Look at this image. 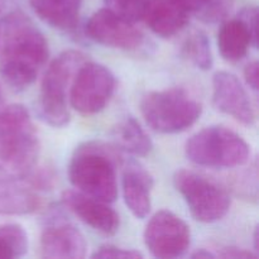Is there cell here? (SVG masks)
I'll return each mask as SVG.
<instances>
[{
    "label": "cell",
    "mask_w": 259,
    "mask_h": 259,
    "mask_svg": "<svg viewBox=\"0 0 259 259\" xmlns=\"http://www.w3.org/2000/svg\"><path fill=\"white\" fill-rule=\"evenodd\" d=\"M0 76L13 91H24L47 62V40L27 14L13 10L0 22Z\"/></svg>",
    "instance_id": "1"
},
{
    "label": "cell",
    "mask_w": 259,
    "mask_h": 259,
    "mask_svg": "<svg viewBox=\"0 0 259 259\" xmlns=\"http://www.w3.org/2000/svg\"><path fill=\"white\" fill-rule=\"evenodd\" d=\"M120 161V151L115 146L85 142L76 147L71 157L68 179L77 191L110 204L118 197L116 167Z\"/></svg>",
    "instance_id": "2"
},
{
    "label": "cell",
    "mask_w": 259,
    "mask_h": 259,
    "mask_svg": "<svg viewBox=\"0 0 259 259\" xmlns=\"http://www.w3.org/2000/svg\"><path fill=\"white\" fill-rule=\"evenodd\" d=\"M39 157V141L29 111L20 104L0 108V174L22 181Z\"/></svg>",
    "instance_id": "3"
},
{
    "label": "cell",
    "mask_w": 259,
    "mask_h": 259,
    "mask_svg": "<svg viewBox=\"0 0 259 259\" xmlns=\"http://www.w3.org/2000/svg\"><path fill=\"white\" fill-rule=\"evenodd\" d=\"M141 113L152 131L176 134L199 120L202 105L185 89L171 88L146 94L141 101Z\"/></svg>",
    "instance_id": "4"
},
{
    "label": "cell",
    "mask_w": 259,
    "mask_h": 259,
    "mask_svg": "<svg viewBox=\"0 0 259 259\" xmlns=\"http://www.w3.org/2000/svg\"><path fill=\"white\" fill-rule=\"evenodd\" d=\"M185 153L197 166L227 169L247 164L250 159V147L235 132L212 125L194 134L187 141Z\"/></svg>",
    "instance_id": "5"
},
{
    "label": "cell",
    "mask_w": 259,
    "mask_h": 259,
    "mask_svg": "<svg viewBox=\"0 0 259 259\" xmlns=\"http://www.w3.org/2000/svg\"><path fill=\"white\" fill-rule=\"evenodd\" d=\"M86 61L80 51L68 50L58 55L48 66L40 85L38 114L53 128H62L70 121L67 88L78 67Z\"/></svg>",
    "instance_id": "6"
},
{
    "label": "cell",
    "mask_w": 259,
    "mask_h": 259,
    "mask_svg": "<svg viewBox=\"0 0 259 259\" xmlns=\"http://www.w3.org/2000/svg\"><path fill=\"white\" fill-rule=\"evenodd\" d=\"M174 184L197 222L217 223L229 211V194L211 180L190 169H179L174 176Z\"/></svg>",
    "instance_id": "7"
},
{
    "label": "cell",
    "mask_w": 259,
    "mask_h": 259,
    "mask_svg": "<svg viewBox=\"0 0 259 259\" xmlns=\"http://www.w3.org/2000/svg\"><path fill=\"white\" fill-rule=\"evenodd\" d=\"M115 90V77L104 65L83 62L73 76L70 101L81 114H96L103 110Z\"/></svg>",
    "instance_id": "8"
},
{
    "label": "cell",
    "mask_w": 259,
    "mask_h": 259,
    "mask_svg": "<svg viewBox=\"0 0 259 259\" xmlns=\"http://www.w3.org/2000/svg\"><path fill=\"white\" fill-rule=\"evenodd\" d=\"M144 244L153 257H182L191 244V232L184 220L169 210H159L144 230Z\"/></svg>",
    "instance_id": "9"
},
{
    "label": "cell",
    "mask_w": 259,
    "mask_h": 259,
    "mask_svg": "<svg viewBox=\"0 0 259 259\" xmlns=\"http://www.w3.org/2000/svg\"><path fill=\"white\" fill-rule=\"evenodd\" d=\"M90 39L105 47L121 51H137L144 43V35L134 23L123 19L109 9L94 13L85 25Z\"/></svg>",
    "instance_id": "10"
},
{
    "label": "cell",
    "mask_w": 259,
    "mask_h": 259,
    "mask_svg": "<svg viewBox=\"0 0 259 259\" xmlns=\"http://www.w3.org/2000/svg\"><path fill=\"white\" fill-rule=\"evenodd\" d=\"M212 104L244 125L255 124V111L247 90L239 78L228 71H219L212 77Z\"/></svg>",
    "instance_id": "11"
},
{
    "label": "cell",
    "mask_w": 259,
    "mask_h": 259,
    "mask_svg": "<svg viewBox=\"0 0 259 259\" xmlns=\"http://www.w3.org/2000/svg\"><path fill=\"white\" fill-rule=\"evenodd\" d=\"M88 243L82 233L71 223L55 218L43 229L39 240L42 258L81 259L85 258Z\"/></svg>",
    "instance_id": "12"
},
{
    "label": "cell",
    "mask_w": 259,
    "mask_h": 259,
    "mask_svg": "<svg viewBox=\"0 0 259 259\" xmlns=\"http://www.w3.org/2000/svg\"><path fill=\"white\" fill-rule=\"evenodd\" d=\"M61 200L65 207L96 232L104 235H114L119 230V215L108 202L88 196L77 190L63 191Z\"/></svg>",
    "instance_id": "13"
},
{
    "label": "cell",
    "mask_w": 259,
    "mask_h": 259,
    "mask_svg": "<svg viewBox=\"0 0 259 259\" xmlns=\"http://www.w3.org/2000/svg\"><path fill=\"white\" fill-rule=\"evenodd\" d=\"M121 189L126 207L137 219L148 217L152 207L151 192L153 177L138 162L131 161L125 166L121 179Z\"/></svg>",
    "instance_id": "14"
},
{
    "label": "cell",
    "mask_w": 259,
    "mask_h": 259,
    "mask_svg": "<svg viewBox=\"0 0 259 259\" xmlns=\"http://www.w3.org/2000/svg\"><path fill=\"white\" fill-rule=\"evenodd\" d=\"M190 10L180 0H149L143 20L162 38H171L189 23Z\"/></svg>",
    "instance_id": "15"
},
{
    "label": "cell",
    "mask_w": 259,
    "mask_h": 259,
    "mask_svg": "<svg viewBox=\"0 0 259 259\" xmlns=\"http://www.w3.org/2000/svg\"><path fill=\"white\" fill-rule=\"evenodd\" d=\"M42 205V199L22 181L0 174V215L33 214Z\"/></svg>",
    "instance_id": "16"
},
{
    "label": "cell",
    "mask_w": 259,
    "mask_h": 259,
    "mask_svg": "<svg viewBox=\"0 0 259 259\" xmlns=\"http://www.w3.org/2000/svg\"><path fill=\"white\" fill-rule=\"evenodd\" d=\"M257 46L258 39L239 18L223 23L218 33V48L228 62H238L247 56L249 47L257 48Z\"/></svg>",
    "instance_id": "17"
},
{
    "label": "cell",
    "mask_w": 259,
    "mask_h": 259,
    "mask_svg": "<svg viewBox=\"0 0 259 259\" xmlns=\"http://www.w3.org/2000/svg\"><path fill=\"white\" fill-rule=\"evenodd\" d=\"M29 4L38 18L52 28L70 32L78 25L81 0H29Z\"/></svg>",
    "instance_id": "18"
},
{
    "label": "cell",
    "mask_w": 259,
    "mask_h": 259,
    "mask_svg": "<svg viewBox=\"0 0 259 259\" xmlns=\"http://www.w3.org/2000/svg\"><path fill=\"white\" fill-rule=\"evenodd\" d=\"M114 146L137 157H146L153 149V143L141 124L133 116H126L113 129Z\"/></svg>",
    "instance_id": "19"
},
{
    "label": "cell",
    "mask_w": 259,
    "mask_h": 259,
    "mask_svg": "<svg viewBox=\"0 0 259 259\" xmlns=\"http://www.w3.org/2000/svg\"><path fill=\"white\" fill-rule=\"evenodd\" d=\"M181 53L189 62H191L199 70L207 71L212 67L211 46L209 37L202 30H196L186 38L181 48Z\"/></svg>",
    "instance_id": "20"
},
{
    "label": "cell",
    "mask_w": 259,
    "mask_h": 259,
    "mask_svg": "<svg viewBox=\"0 0 259 259\" xmlns=\"http://www.w3.org/2000/svg\"><path fill=\"white\" fill-rule=\"evenodd\" d=\"M28 252V235L19 224L0 225V259L20 258Z\"/></svg>",
    "instance_id": "21"
},
{
    "label": "cell",
    "mask_w": 259,
    "mask_h": 259,
    "mask_svg": "<svg viewBox=\"0 0 259 259\" xmlns=\"http://www.w3.org/2000/svg\"><path fill=\"white\" fill-rule=\"evenodd\" d=\"M106 9L128 22L143 20L149 0H104Z\"/></svg>",
    "instance_id": "22"
},
{
    "label": "cell",
    "mask_w": 259,
    "mask_h": 259,
    "mask_svg": "<svg viewBox=\"0 0 259 259\" xmlns=\"http://www.w3.org/2000/svg\"><path fill=\"white\" fill-rule=\"evenodd\" d=\"M233 8V0H209L206 5L197 13L205 23L223 22Z\"/></svg>",
    "instance_id": "23"
},
{
    "label": "cell",
    "mask_w": 259,
    "mask_h": 259,
    "mask_svg": "<svg viewBox=\"0 0 259 259\" xmlns=\"http://www.w3.org/2000/svg\"><path fill=\"white\" fill-rule=\"evenodd\" d=\"M93 258L99 259H109V258H118V259H138L143 258V254L139 253L138 250L134 249H125V248L116 247V245L106 244L100 247L95 250L91 255Z\"/></svg>",
    "instance_id": "24"
},
{
    "label": "cell",
    "mask_w": 259,
    "mask_h": 259,
    "mask_svg": "<svg viewBox=\"0 0 259 259\" xmlns=\"http://www.w3.org/2000/svg\"><path fill=\"white\" fill-rule=\"evenodd\" d=\"M238 18L244 23L248 27V29L250 30L253 37L255 39H258L257 37V18H258V10L255 7H245L240 10V13L238 14Z\"/></svg>",
    "instance_id": "25"
},
{
    "label": "cell",
    "mask_w": 259,
    "mask_h": 259,
    "mask_svg": "<svg viewBox=\"0 0 259 259\" xmlns=\"http://www.w3.org/2000/svg\"><path fill=\"white\" fill-rule=\"evenodd\" d=\"M258 68L259 65L257 61L249 62L244 68V78L247 85L249 86L250 90L258 93Z\"/></svg>",
    "instance_id": "26"
},
{
    "label": "cell",
    "mask_w": 259,
    "mask_h": 259,
    "mask_svg": "<svg viewBox=\"0 0 259 259\" xmlns=\"http://www.w3.org/2000/svg\"><path fill=\"white\" fill-rule=\"evenodd\" d=\"M219 257L230 258V259H249L257 258V254H253L249 250H245L243 248L237 247H227L223 248L222 252L219 253Z\"/></svg>",
    "instance_id": "27"
},
{
    "label": "cell",
    "mask_w": 259,
    "mask_h": 259,
    "mask_svg": "<svg viewBox=\"0 0 259 259\" xmlns=\"http://www.w3.org/2000/svg\"><path fill=\"white\" fill-rule=\"evenodd\" d=\"M180 2L190 10V13H199L209 3V0H180Z\"/></svg>",
    "instance_id": "28"
},
{
    "label": "cell",
    "mask_w": 259,
    "mask_h": 259,
    "mask_svg": "<svg viewBox=\"0 0 259 259\" xmlns=\"http://www.w3.org/2000/svg\"><path fill=\"white\" fill-rule=\"evenodd\" d=\"M215 257H217V255H215L214 253L209 252V250L206 249H199L191 254V258H195V259H207V258H215Z\"/></svg>",
    "instance_id": "29"
},
{
    "label": "cell",
    "mask_w": 259,
    "mask_h": 259,
    "mask_svg": "<svg viewBox=\"0 0 259 259\" xmlns=\"http://www.w3.org/2000/svg\"><path fill=\"white\" fill-rule=\"evenodd\" d=\"M253 240H254V250H255V252H258V228H255V229H254Z\"/></svg>",
    "instance_id": "30"
},
{
    "label": "cell",
    "mask_w": 259,
    "mask_h": 259,
    "mask_svg": "<svg viewBox=\"0 0 259 259\" xmlns=\"http://www.w3.org/2000/svg\"><path fill=\"white\" fill-rule=\"evenodd\" d=\"M3 106V93H2V89H0V108Z\"/></svg>",
    "instance_id": "31"
}]
</instances>
